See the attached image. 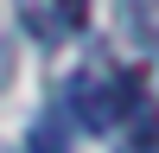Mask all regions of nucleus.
Returning <instances> with one entry per match:
<instances>
[{"label": "nucleus", "instance_id": "3", "mask_svg": "<svg viewBox=\"0 0 159 153\" xmlns=\"http://www.w3.org/2000/svg\"><path fill=\"white\" fill-rule=\"evenodd\" d=\"M32 153H64V128L57 121H38L32 128Z\"/></svg>", "mask_w": 159, "mask_h": 153}, {"label": "nucleus", "instance_id": "6", "mask_svg": "<svg viewBox=\"0 0 159 153\" xmlns=\"http://www.w3.org/2000/svg\"><path fill=\"white\" fill-rule=\"evenodd\" d=\"M127 153H159V140H153V121H147V134H140V140H127Z\"/></svg>", "mask_w": 159, "mask_h": 153}, {"label": "nucleus", "instance_id": "2", "mask_svg": "<svg viewBox=\"0 0 159 153\" xmlns=\"http://www.w3.org/2000/svg\"><path fill=\"white\" fill-rule=\"evenodd\" d=\"M121 26L134 32V45L159 51V0H121Z\"/></svg>", "mask_w": 159, "mask_h": 153}, {"label": "nucleus", "instance_id": "4", "mask_svg": "<svg viewBox=\"0 0 159 153\" xmlns=\"http://www.w3.org/2000/svg\"><path fill=\"white\" fill-rule=\"evenodd\" d=\"M13 70H19V51H13V38H7V26H0V89L13 83Z\"/></svg>", "mask_w": 159, "mask_h": 153}, {"label": "nucleus", "instance_id": "1", "mask_svg": "<svg viewBox=\"0 0 159 153\" xmlns=\"http://www.w3.org/2000/svg\"><path fill=\"white\" fill-rule=\"evenodd\" d=\"M134 109V83H127L121 70H108V64H83V70L70 76V115L83 128H115L121 115Z\"/></svg>", "mask_w": 159, "mask_h": 153}, {"label": "nucleus", "instance_id": "5", "mask_svg": "<svg viewBox=\"0 0 159 153\" xmlns=\"http://www.w3.org/2000/svg\"><path fill=\"white\" fill-rule=\"evenodd\" d=\"M51 7H57L64 26H83V19H89V0H51Z\"/></svg>", "mask_w": 159, "mask_h": 153}]
</instances>
